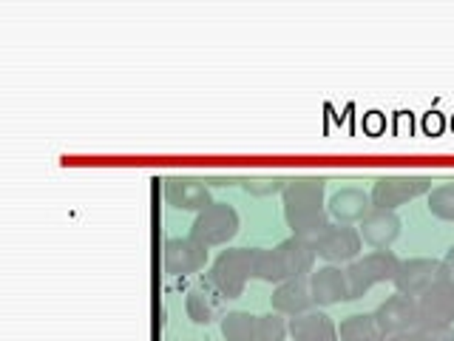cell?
Listing matches in <instances>:
<instances>
[{"label": "cell", "mask_w": 454, "mask_h": 341, "mask_svg": "<svg viewBox=\"0 0 454 341\" xmlns=\"http://www.w3.org/2000/svg\"><path fill=\"white\" fill-rule=\"evenodd\" d=\"M401 256L392 250H372L366 256H358L355 262L347 265V282H349V296L361 298L369 293L372 284L380 282H395L397 270H401Z\"/></svg>", "instance_id": "cell-2"}, {"label": "cell", "mask_w": 454, "mask_h": 341, "mask_svg": "<svg viewBox=\"0 0 454 341\" xmlns=\"http://www.w3.org/2000/svg\"><path fill=\"white\" fill-rule=\"evenodd\" d=\"M284 336H287V319L278 316V313H267V316H259L253 341H284Z\"/></svg>", "instance_id": "cell-25"}, {"label": "cell", "mask_w": 454, "mask_h": 341, "mask_svg": "<svg viewBox=\"0 0 454 341\" xmlns=\"http://www.w3.org/2000/svg\"><path fill=\"white\" fill-rule=\"evenodd\" d=\"M411 333H415L420 341H454V327L451 324H426V321H420Z\"/></svg>", "instance_id": "cell-26"}, {"label": "cell", "mask_w": 454, "mask_h": 341, "mask_svg": "<svg viewBox=\"0 0 454 341\" xmlns=\"http://www.w3.org/2000/svg\"><path fill=\"white\" fill-rule=\"evenodd\" d=\"M361 245L364 239L358 234V227H349V225H330L326 231L312 242V248L326 259L330 265H340V262H355L361 256Z\"/></svg>", "instance_id": "cell-7"}, {"label": "cell", "mask_w": 454, "mask_h": 341, "mask_svg": "<svg viewBox=\"0 0 454 341\" xmlns=\"http://www.w3.org/2000/svg\"><path fill=\"white\" fill-rule=\"evenodd\" d=\"M239 225L241 219L233 205L213 202L196 213V219L191 225V236L196 242H202L205 248H216V245H227L239 234Z\"/></svg>", "instance_id": "cell-3"}, {"label": "cell", "mask_w": 454, "mask_h": 341, "mask_svg": "<svg viewBox=\"0 0 454 341\" xmlns=\"http://www.w3.org/2000/svg\"><path fill=\"white\" fill-rule=\"evenodd\" d=\"M255 324H259V316H253V313H247V310H231V313H224L222 321H219L222 336L227 341H253Z\"/></svg>", "instance_id": "cell-22"}, {"label": "cell", "mask_w": 454, "mask_h": 341, "mask_svg": "<svg viewBox=\"0 0 454 341\" xmlns=\"http://www.w3.org/2000/svg\"><path fill=\"white\" fill-rule=\"evenodd\" d=\"M287 333L295 341H340L338 324L321 310H309L301 313V316L287 319Z\"/></svg>", "instance_id": "cell-17"}, {"label": "cell", "mask_w": 454, "mask_h": 341, "mask_svg": "<svg viewBox=\"0 0 454 341\" xmlns=\"http://www.w3.org/2000/svg\"><path fill=\"white\" fill-rule=\"evenodd\" d=\"M309 293L316 307H330L349 302V282H347V270H340L338 265H324L309 274Z\"/></svg>", "instance_id": "cell-10"}, {"label": "cell", "mask_w": 454, "mask_h": 341, "mask_svg": "<svg viewBox=\"0 0 454 341\" xmlns=\"http://www.w3.org/2000/svg\"><path fill=\"white\" fill-rule=\"evenodd\" d=\"M383 341H420L415 333H397V336H387Z\"/></svg>", "instance_id": "cell-29"}, {"label": "cell", "mask_w": 454, "mask_h": 341, "mask_svg": "<svg viewBox=\"0 0 454 341\" xmlns=\"http://www.w3.org/2000/svg\"><path fill=\"white\" fill-rule=\"evenodd\" d=\"M426 128H429V131H440V120L429 117V120H426Z\"/></svg>", "instance_id": "cell-31"}, {"label": "cell", "mask_w": 454, "mask_h": 341, "mask_svg": "<svg viewBox=\"0 0 454 341\" xmlns=\"http://www.w3.org/2000/svg\"><path fill=\"white\" fill-rule=\"evenodd\" d=\"M338 338L340 341H383L387 336L380 333V327H378L372 313H355V316L340 319Z\"/></svg>", "instance_id": "cell-20"}, {"label": "cell", "mask_w": 454, "mask_h": 341, "mask_svg": "<svg viewBox=\"0 0 454 341\" xmlns=\"http://www.w3.org/2000/svg\"><path fill=\"white\" fill-rule=\"evenodd\" d=\"M369 210H372V199L361 188H340L330 196V205H326V213H330L338 225L361 222Z\"/></svg>", "instance_id": "cell-18"}, {"label": "cell", "mask_w": 454, "mask_h": 341, "mask_svg": "<svg viewBox=\"0 0 454 341\" xmlns=\"http://www.w3.org/2000/svg\"><path fill=\"white\" fill-rule=\"evenodd\" d=\"M253 279H262L270 284L287 282L284 276V265L276 248H253Z\"/></svg>", "instance_id": "cell-21"}, {"label": "cell", "mask_w": 454, "mask_h": 341, "mask_svg": "<svg viewBox=\"0 0 454 341\" xmlns=\"http://www.w3.org/2000/svg\"><path fill=\"white\" fill-rule=\"evenodd\" d=\"M432 191V177L426 174H392V177H380L372 191H369V199H372V208H383V210H395L411 199H418L423 194Z\"/></svg>", "instance_id": "cell-4"}, {"label": "cell", "mask_w": 454, "mask_h": 341, "mask_svg": "<svg viewBox=\"0 0 454 341\" xmlns=\"http://www.w3.org/2000/svg\"><path fill=\"white\" fill-rule=\"evenodd\" d=\"M224 302L227 298L213 288L210 279H199L193 288L184 296V310H188V319L193 324H213L222 321L224 316Z\"/></svg>", "instance_id": "cell-11"}, {"label": "cell", "mask_w": 454, "mask_h": 341, "mask_svg": "<svg viewBox=\"0 0 454 341\" xmlns=\"http://www.w3.org/2000/svg\"><path fill=\"white\" fill-rule=\"evenodd\" d=\"M162 194L165 202L176 210H205L213 205L210 185L205 177H191V174H170L162 179Z\"/></svg>", "instance_id": "cell-6"}, {"label": "cell", "mask_w": 454, "mask_h": 341, "mask_svg": "<svg viewBox=\"0 0 454 341\" xmlns=\"http://www.w3.org/2000/svg\"><path fill=\"white\" fill-rule=\"evenodd\" d=\"M324 188H326L324 177H290L281 191L284 210L324 208Z\"/></svg>", "instance_id": "cell-16"}, {"label": "cell", "mask_w": 454, "mask_h": 341, "mask_svg": "<svg viewBox=\"0 0 454 341\" xmlns=\"http://www.w3.org/2000/svg\"><path fill=\"white\" fill-rule=\"evenodd\" d=\"M420 321L426 324H451L454 321V279L437 282L418 298Z\"/></svg>", "instance_id": "cell-13"}, {"label": "cell", "mask_w": 454, "mask_h": 341, "mask_svg": "<svg viewBox=\"0 0 454 341\" xmlns=\"http://www.w3.org/2000/svg\"><path fill=\"white\" fill-rule=\"evenodd\" d=\"M429 210L437 219L454 222V182H443L429 191Z\"/></svg>", "instance_id": "cell-23"}, {"label": "cell", "mask_w": 454, "mask_h": 341, "mask_svg": "<svg viewBox=\"0 0 454 341\" xmlns=\"http://www.w3.org/2000/svg\"><path fill=\"white\" fill-rule=\"evenodd\" d=\"M372 316H375L383 336L411 333L420 324L418 302L411 296H403V293H395V296L387 298V302H380Z\"/></svg>", "instance_id": "cell-9"}, {"label": "cell", "mask_w": 454, "mask_h": 341, "mask_svg": "<svg viewBox=\"0 0 454 341\" xmlns=\"http://www.w3.org/2000/svg\"><path fill=\"white\" fill-rule=\"evenodd\" d=\"M278 256H281V265H284V276L287 279H309V274L316 270V248L312 242L307 239H298L290 236L276 245Z\"/></svg>", "instance_id": "cell-15"}, {"label": "cell", "mask_w": 454, "mask_h": 341, "mask_svg": "<svg viewBox=\"0 0 454 341\" xmlns=\"http://www.w3.org/2000/svg\"><path fill=\"white\" fill-rule=\"evenodd\" d=\"M270 305H273V313L278 316H301V313H309L316 307L309 293V279H287L281 282L278 288L270 296Z\"/></svg>", "instance_id": "cell-14"}, {"label": "cell", "mask_w": 454, "mask_h": 341, "mask_svg": "<svg viewBox=\"0 0 454 341\" xmlns=\"http://www.w3.org/2000/svg\"><path fill=\"white\" fill-rule=\"evenodd\" d=\"M290 177H270V174H259V177H245L241 185H245V191L250 196H273V194H281L284 185H287Z\"/></svg>", "instance_id": "cell-24"}, {"label": "cell", "mask_w": 454, "mask_h": 341, "mask_svg": "<svg viewBox=\"0 0 454 341\" xmlns=\"http://www.w3.org/2000/svg\"><path fill=\"white\" fill-rule=\"evenodd\" d=\"M364 128H366V131L372 134V137H378V134L383 131V117H380V111H372V114H369V117L364 120Z\"/></svg>", "instance_id": "cell-27"}, {"label": "cell", "mask_w": 454, "mask_h": 341, "mask_svg": "<svg viewBox=\"0 0 454 341\" xmlns=\"http://www.w3.org/2000/svg\"><path fill=\"white\" fill-rule=\"evenodd\" d=\"M446 279H454V276L443 259H403L392 284H395V293L418 298L420 293L429 290L432 284L446 282Z\"/></svg>", "instance_id": "cell-5"}, {"label": "cell", "mask_w": 454, "mask_h": 341, "mask_svg": "<svg viewBox=\"0 0 454 341\" xmlns=\"http://www.w3.org/2000/svg\"><path fill=\"white\" fill-rule=\"evenodd\" d=\"M205 182H207V185H219V188H222V185H233V182H239V177H205Z\"/></svg>", "instance_id": "cell-28"}, {"label": "cell", "mask_w": 454, "mask_h": 341, "mask_svg": "<svg viewBox=\"0 0 454 341\" xmlns=\"http://www.w3.org/2000/svg\"><path fill=\"white\" fill-rule=\"evenodd\" d=\"M284 219L293 236L316 242L326 227L333 225V217L326 213V208H304V210H284Z\"/></svg>", "instance_id": "cell-19"}, {"label": "cell", "mask_w": 454, "mask_h": 341, "mask_svg": "<svg viewBox=\"0 0 454 341\" xmlns=\"http://www.w3.org/2000/svg\"><path fill=\"white\" fill-rule=\"evenodd\" d=\"M401 217L395 210H383V208H372L366 217L358 222V234L366 245H372L375 250H389L392 242L401 236Z\"/></svg>", "instance_id": "cell-12"}, {"label": "cell", "mask_w": 454, "mask_h": 341, "mask_svg": "<svg viewBox=\"0 0 454 341\" xmlns=\"http://www.w3.org/2000/svg\"><path fill=\"white\" fill-rule=\"evenodd\" d=\"M210 284L224 298H239L253 279V248H227L216 256L207 274Z\"/></svg>", "instance_id": "cell-1"}, {"label": "cell", "mask_w": 454, "mask_h": 341, "mask_svg": "<svg viewBox=\"0 0 454 341\" xmlns=\"http://www.w3.org/2000/svg\"><path fill=\"white\" fill-rule=\"evenodd\" d=\"M443 262H446V267L451 270V276H454V245L446 250V259H443Z\"/></svg>", "instance_id": "cell-30"}, {"label": "cell", "mask_w": 454, "mask_h": 341, "mask_svg": "<svg viewBox=\"0 0 454 341\" xmlns=\"http://www.w3.org/2000/svg\"><path fill=\"white\" fill-rule=\"evenodd\" d=\"M162 265L170 276H193L207 265V248L193 236H174L162 248Z\"/></svg>", "instance_id": "cell-8"}]
</instances>
